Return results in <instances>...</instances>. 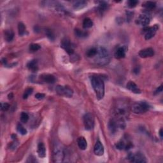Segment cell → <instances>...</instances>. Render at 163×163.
Wrapping results in <instances>:
<instances>
[{
	"label": "cell",
	"mask_w": 163,
	"mask_h": 163,
	"mask_svg": "<svg viewBox=\"0 0 163 163\" xmlns=\"http://www.w3.org/2000/svg\"><path fill=\"white\" fill-rule=\"evenodd\" d=\"M91 84L98 100H102L105 95V84L103 80L99 77L93 76L91 78Z\"/></svg>",
	"instance_id": "6da1fadb"
},
{
	"label": "cell",
	"mask_w": 163,
	"mask_h": 163,
	"mask_svg": "<svg viewBox=\"0 0 163 163\" xmlns=\"http://www.w3.org/2000/svg\"><path fill=\"white\" fill-rule=\"evenodd\" d=\"M110 61V53L104 47H98L97 49V54L94 57L95 63L100 66H105L109 63Z\"/></svg>",
	"instance_id": "7a4b0ae2"
},
{
	"label": "cell",
	"mask_w": 163,
	"mask_h": 163,
	"mask_svg": "<svg viewBox=\"0 0 163 163\" xmlns=\"http://www.w3.org/2000/svg\"><path fill=\"white\" fill-rule=\"evenodd\" d=\"M64 148L59 143L55 144L53 150V159L55 162H61L63 161L64 158Z\"/></svg>",
	"instance_id": "3957f363"
},
{
	"label": "cell",
	"mask_w": 163,
	"mask_h": 163,
	"mask_svg": "<svg viewBox=\"0 0 163 163\" xmlns=\"http://www.w3.org/2000/svg\"><path fill=\"white\" fill-rule=\"evenodd\" d=\"M128 106L124 102H118L117 105L115 107V115L116 117L122 118L128 115Z\"/></svg>",
	"instance_id": "277c9868"
},
{
	"label": "cell",
	"mask_w": 163,
	"mask_h": 163,
	"mask_svg": "<svg viewBox=\"0 0 163 163\" xmlns=\"http://www.w3.org/2000/svg\"><path fill=\"white\" fill-rule=\"evenodd\" d=\"M150 106L145 102H138L134 103L131 107V111L134 114H144L149 110Z\"/></svg>",
	"instance_id": "5b68a950"
},
{
	"label": "cell",
	"mask_w": 163,
	"mask_h": 163,
	"mask_svg": "<svg viewBox=\"0 0 163 163\" xmlns=\"http://www.w3.org/2000/svg\"><path fill=\"white\" fill-rule=\"evenodd\" d=\"M55 91L59 95L63 96H65L66 98H71L73 94V90L68 86H57L55 88Z\"/></svg>",
	"instance_id": "8992f818"
},
{
	"label": "cell",
	"mask_w": 163,
	"mask_h": 163,
	"mask_svg": "<svg viewBox=\"0 0 163 163\" xmlns=\"http://www.w3.org/2000/svg\"><path fill=\"white\" fill-rule=\"evenodd\" d=\"M84 124L86 130H92L94 127V117L92 114L88 113L84 116Z\"/></svg>",
	"instance_id": "52a82bcc"
},
{
	"label": "cell",
	"mask_w": 163,
	"mask_h": 163,
	"mask_svg": "<svg viewBox=\"0 0 163 163\" xmlns=\"http://www.w3.org/2000/svg\"><path fill=\"white\" fill-rule=\"evenodd\" d=\"M61 46L63 49H64L67 52H68V54L71 55L73 54L74 52L73 47L72 46V44L71 43V42H70L68 38H64V39H63V40L61 41Z\"/></svg>",
	"instance_id": "ba28073f"
},
{
	"label": "cell",
	"mask_w": 163,
	"mask_h": 163,
	"mask_svg": "<svg viewBox=\"0 0 163 163\" xmlns=\"http://www.w3.org/2000/svg\"><path fill=\"white\" fill-rule=\"evenodd\" d=\"M159 29L158 25H154L153 27L146 28V33L145 35V40H148L155 36L157 31Z\"/></svg>",
	"instance_id": "9c48e42d"
},
{
	"label": "cell",
	"mask_w": 163,
	"mask_h": 163,
	"mask_svg": "<svg viewBox=\"0 0 163 163\" xmlns=\"http://www.w3.org/2000/svg\"><path fill=\"white\" fill-rule=\"evenodd\" d=\"M129 160L132 162H147V159L145 157V156L143 154L141 153H137L136 154H134V155H132L131 156H129Z\"/></svg>",
	"instance_id": "30bf717a"
},
{
	"label": "cell",
	"mask_w": 163,
	"mask_h": 163,
	"mask_svg": "<svg viewBox=\"0 0 163 163\" xmlns=\"http://www.w3.org/2000/svg\"><path fill=\"white\" fill-rule=\"evenodd\" d=\"M136 23L140 26H147L150 23V18L145 15H140L136 21Z\"/></svg>",
	"instance_id": "8fae6325"
},
{
	"label": "cell",
	"mask_w": 163,
	"mask_h": 163,
	"mask_svg": "<svg viewBox=\"0 0 163 163\" xmlns=\"http://www.w3.org/2000/svg\"><path fill=\"white\" fill-rule=\"evenodd\" d=\"M118 122L119 121H118L116 118H115V119H112L109 121L108 128L112 133H116L118 128H120L119 124Z\"/></svg>",
	"instance_id": "7c38bea8"
},
{
	"label": "cell",
	"mask_w": 163,
	"mask_h": 163,
	"mask_svg": "<svg viewBox=\"0 0 163 163\" xmlns=\"http://www.w3.org/2000/svg\"><path fill=\"white\" fill-rule=\"evenodd\" d=\"M104 147L101 142L98 141L96 143L94 148V152L96 156H102L104 154Z\"/></svg>",
	"instance_id": "4fadbf2b"
},
{
	"label": "cell",
	"mask_w": 163,
	"mask_h": 163,
	"mask_svg": "<svg viewBox=\"0 0 163 163\" xmlns=\"http://www.w3.org/2000/svg\"><path fill=\"white\" fill-rule=\"evenodd\" d=\"M154 55V51L152 48H147V49L141 50L139 52V55L142 58L152 57Z\"/></svg>",
	"instance_id": "5bb4252c"
},
{
	"label": "cell",
	"mask_w": 163,
	"mask_h": 163,
	"mask_svg": "<svg viewBox=\"0 0 163 163\" xmlns=\"http://www.w3.org/2000/svg\"><path fill=\"white\" fill-rule=\"evenodd\" d=\"M126 87H127L128 89H129V91H131V92H133V93L135 94L141 93V91H140V89L138 88V87L136 84L133 81H129L127 84Z\"/></svg>",
	"instance_id": "9a60e30c"
},
{
	"label": "cell",
	"mask_w": 163,
	"mask_h": 163,
	"mask_svg": "<svg viewBox=\"0 0 163 163\" xmlns=\"http://www.w3.org/2000/svg\"><path fill=\"white\" fill-rule=\"evenodd\" d=\"M40 78L42 81L48 84L54 83L55 80V78L54 76L50 74H43L40 75Z\"/></svg>",
	"instance_id": "2e32d148"
},
{
	"label": "cell",
	"mask_w": 163,
	"mask_h": 163,
	"mask_svg": "<svg viewBox=\"0 0 163 163\" xmlns=\"http://www.w3.org/2000/svg\"><path fill=\"white\" fill-rule=\"evenodd\" d=\"M126 49L124 47H120L115 52V57L117 59H122L126 56Z\"/></svg>",
	"instance_id": "e0dca14e"
},
{
	"label": "cell",
	"mask_w": 163,
	"mask_h": 163,
	"mask_svg": "<svg viewBox=\"0 0 163 163\" xmlns=\"http://www.w3.org/2000/svg\"><path fill=\"white\" fill-rule=\"evenodd\" d=\"M38 155L40 158H44L46 156V149L45 145L43 143H40L38 145V150H37Z\"/></svg>",
	"instance_id": "ac0fdd59"
},
{
	"label": "cell",
	"mask_w": 163,
	"mask_h": 163,
	"mask_svg": "<svg viewBox=\"0 0 163 163\" xmlns=\"http://www.w3.org/2000/svg\"><path fill=\"white\" fill-rule=\"evenodd\" d=\"M77 143L81 150H86L87 147H88V143H87L85 138L83 136L78 138L77 140Z\"/></svg>",
	"instance_id": "d6986e66"
},
{
	"label": "cell",
	"mask_w": 163,
	"mask_h": 163,
	"mask_svg": "<svg viewBox=\"0 0 163 163\" xmlns=\"http://www.w3.org/2000/svg\"><path fill=\"white\" fill-rule=\"evenodd\" d=\"M27 67L28 68L29 70L33 71V72H35L38 70V63L36 60H31V61H29V63H27Z\"/></svg>",
	"instance_id": "ffe728a7"
},
{
	"label": "cell",
	"mask_w": 163,
	"mask_h": 163,
	"mask_svg": "<svg viewBox=\"0 0 163 163\" xmlns=\"http://www.w3.org/2000/svg\"><path fill=\"white\" fill-rule=\"evenodd\" d=\"M14 37V33L13 31L10 29H7L4 31V38L7 41H11Z\"/></svg>",
	"instance_id": "44dd1931"
},
{
	"label": "cell",
	"mask_w": 163,
	"mask_h": 163,
	"mask_svg": "<svg viewBox=\"0 0 163 163\" xmlns=\"http://www.w3.org/2000/svg\"><path fill=\"white\" fill-rule=\"evenodd\" d=\"M87 5H88V3L86 1H77L74 2L73 7L76 10H80L86 7Z\"/></svg>",
	"instance_id": "7402d4cb"
},
{
	"label": "cell",
	"mask_w": 163,
	"mask_h": 163,
	"mask_svg": "<svg viewBox=\"0 0 163 163\" xmlns=\"http://www.w3.org/2000/svg\"><path fill=\"white\" fill-rule=\"evenodd\" d=\"M142 6L147 10H152L156 7V3L153 1H147L143 4Z\"/></svg>",
	"instance_id": "603a6c76"
},
{
	"label": "cell",
	"mask_w": 163,
	"mask_h": 163,
	"mask_svg": "<svg viewBox=\"0 0 163 163\" xmlns=\"http://www.w3.org/2000/svg\"><path fill=\"white\" fill-rule=\"evenodd\" d=\"M93 26V22L89 18H86L83 21V27L85 29L91 28Z\"/></svg>",
	"instance_id": "cb8c5ba5"
},
{
	"label": "cell",
	"mask_w": 163,
	"mask_h": 163,
	"mask_svg": "<svg viewBox=\"0 0 163 163\" xmlns=\"http://www.w3.org/2000/svg\"><path fill=\"white\" fill-rule=\"evenodd\" d=\"M108 7V5L104 1H100L99 2V6H98V12L100 13H103V12L106 10V8Z\"/></svg>",
	"instance_id": "d4e9b609"
},
{
	"label": "cell",
	"mask_w": 163,
	"mask_h": 163,
	"mask_svg": "<svg viewBox=\"0 0 163 163\" xmlns=\"http://www.w3.org/2000/svg\"><path fill=\"white\" fill-rule=\"evenodd\" d=\"M18 31L19 35L20 36L24 35L26 33V27L22 22H19L18 24Z\"/></svg>",
	"instance_id": "484cf974"
},
{
	"label": "cell",
	"mask_w": 163,
	"mask_h": 163,
	"mask_svg": "<svg viewBox=\"0 0 163 163\" xmlns=\"http://www.w3.org/2000/svg\"><path fill=\"white\" fill-rule=\"evenodd\" d=\"M97 54V48H92L87 52V56L88 57H94Z\"/></svg>",
	"instance_id": "4316f807"
},
{
	"label": "cell",
	"mask_w": 163,
	"mask_h": 163,
	"mask_svg": "<svg viewBox=\"0 0 163 163\" xmlns=\"http://www.w3.org/2000/svg\"><path fill=\"white\" fill-rule=\"evenodd\" d=\"M17 131L19 133L22 134V135H25V134H27V130L21 124H19L17 126Z\"/></svg>",
	"instance_id": "83f0119b"
},
{
	"label": "cell",
	"mask_w": 163,
	"mask_h": 163,
	"mask_svg": "<svg viewBox=\"0 0 163 163\" xmlns=\"http://www.w3.org/2000/svg\"><path fill=\"white\" fill-rule=\"evenodd\" d=\"M29 117L27 114L22 112L21 115V121L23 123H26L29 120Z\"/></svg>",
	"instance_id": "f1b7e54d"
},
{
	"label": "cell",
	"mask_w": 163,
	"mask_h": 163,
	"mask_svg": "<svg viewBox=\"0 0 163 163\" xmlns=\"http://www.w3.org/2000/svg\"><path fill=\"white\" fill-rule=\"evenodd\" d=\"M75 35L78 36V37H85L87 35H88V33L86 32H84L82 31H81L80 29H76L75 31Z\"/></svg>",
	"instance_id": "f546056e"
},
{
	"label": "cell",
	"mask_w": 163,
	"mask_h": 163,
	"mask_svg": "<svg viewBox=\"0 0 163 163\" xmlns=\"http://www.w3.org/2000/svg\"><path fill=\"white\" fill-rule=\"evenodd\" d=\"M33 88H27L26 91H24V93L23 95L24 99H27L28 96L33 93Z\"/></svg>",
	"instance_id": "4dcf8cb0"
},
{
	"label": "cell",
	"mask_w": 163,
	"mask_h": 163,
	"mask_svg": "<svg viewBox=\"0 0 163 163\" xmlns=\"http://www.w3.org/2000/svg\"><path fill=\"white\" fill-rule=\"evenodd\" d=\"M138 4V1H135V0H130L128 1V6L130 8H134Z\"/></svg>",
	"instance_id": "1f68e13d"
},
{
	"label": "cell",
	"mask_w": 163,
	"mask_h": 163,
	"mask_svg": "<svg viewBox=\"0 0 163 163\" xmlns=\"http://www.w3.org/2000/svg\"><path fill=\"white\" fill-rule=\"evenodd\" d=\"M40 49V46L38 44H36V43H33L30 45L29 47V49L30 50H31V51H37L39 49Z\"/></svg>",
	"instance_id": "d6a6232c"
},
{
	"label": "cell",
	"mask_w": 163,
	"mask_h": 163,
	"mask_svg": "<svg viewBox=\"0 0 163 163\" xmlns=\"http://www.w3.org/2000/svg\"><path fill=\"white\" fill-rule=\"evenodd\" d=\"M45 33H46V35L47 36V37L49 38L50 40H54V34H53V33L51 31L49 30V29H47Z\"/></svg>",
	"instance_id": "836d02e7"
},
{
	"label": "cell",
	"mask_w": 163,
	"mask_h": 163,
	"mask_svg": "<svg viewBox=\"0 0 163 163\" xmlns=\"http://www.w3.org/2000/svg\"><path fill=\"white\" fill-rule=\"evenodd\" d=\"M126 144L124 142H119V143H117L116 145V147L118 149H120V150H122V149H124L125 147H126Z\"/></svg>",
	"instance_id": "e575fe53"
},
{
	"label": "cell",
	"mask_w": 163,
	"mask_h": 163,
	"mask_svg": "<svg viewBox=\"0 0 163 163\" xmlns=\"http://www.w3.org/2000/svg\"><path fill=\"white\" fill-rule=\"evenodd\" d=\"M10 108V105L8 103H5L3 104H1V110L3 111H7Z\"/></svg>",
	"instance_id": "d590c367"
},
{
	"label": "cell",
	"mask_w": 163,
	"mask_h": 163,
	"mask_svg": "<svg viewBox=\"0 0 163 163\" xmlns=\"http://www.w3.org/2000/svg\"><path fill=\"white\" fill-rule=\"evenodd\" d=\"M35 98H36V99L40 100L43 99V98H45V94H42V93H37L35 95Z\"/></svg>",
	"instance_id": "8d00e7d4"
},
{
	"label": "cell",
	"mask_w": 163,
	"mask_h": 163,
	"mask_svg": "<svg viewBox=\"0 0 163 163\" xmlns=\"http://www.w3.org/2000/svg\"><path fill=\"white\" fill-rule=\"evenodd\" d=\"M162 92V85L160 86L158 88L156 89V91L154 92V94H158Z\"/></svg>",
	"instance_id": "74e56055"
},
{
	"label": "cell",
	"mask_w": 163,
	"mask_h": 163,
	"mask_svg": "<svg viewBox=\"0 0 163 163\" xmlns=\"http://www.w3.org/2000/svg\"><path fill=\"white\" fill-rule=\"evenodd\" d=\"M17 145H18L17 143V142H13L12 144V145H11L10 148H11V149H12V148H13V149H15V148H17Z\"/></svg>",
	"instance_id": "f35d334b"
},
{
	"label": "cell",
	"mask_w": 163,
	"mask_h": 163,
	"mask_svg": "<svg viewBox=\"0 0 163 163\" xmlns=\"http://www.w3.org/2000/svg\"><path fill=\"white\" fill-rule=\"evenodd\" d=\"M159 135H160V136H161V138H162V137H163V135H162V129H160V131H159Z\"/></svg>",
	"instance_id": "ab89813d"
}]
</instances>
